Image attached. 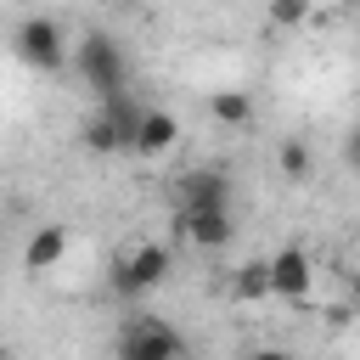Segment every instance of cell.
<instances>
[{
    "label": "cell",
    "instance_id": "obj_1",
    "mask_svg": "<svg viewBox=\"0 0 360 360\" xmlns=\"http://www.w3.org/2000/svg\"><path fill=\"white\" fill-rule=\"evenodd\" d=\"M73 68H79V79L107 101V96H124V84H129V56H124V45L112 39V34H101V28H90L79 45H73Z\"/></svg>",
    "mask_w": 360,
    "mask_h": 360
},
{
    "label": "cell",
    "instance_id": "obj_2",
    "mask_svg": "<svg viewBox=\"0 0 360 360\" xmlns=\"http://www.w3.org/2000/svg\"><path fill=\"white\" fill-rule=\"evenodd\" d=\"M141 112H146V107H141L129 90H124V96H107V101L84 118V129H79V135H84V146H90L96 158L129 152V146H135V124H141Z\"/></svg>",
    "mask_w": 360,
    "mask_h": 360
},
{
    "label": "cell",
    "instance_id": "obj_3",
    "mask_svg": "<svg viewBox=\"0 0 360 360\" xmlns=\"http://www.w3.org/2000/svg\"><path fill=\"white\" fill-rule=\"evenodd\" d=\"M11 56L22 62V68H34V73H56L62 62H68V34H62V22L56 17H22L17 22V34H11Z\"/></svg>",
    "mask_w": 360,
    "mask_h": 360
},
{
    "label": "cell",
    "instance_id": "obj_4",
    "mask_svg": "<svg viewBox=\"0 0 360 360\" xmlns=\"http://www.w3.org/2000/svg\"><path fill=\"white\" fill-rule=\"evenodd\" d=\"M169 270H174V253L163 248V242H141V248H129L118 264H112V292L118 298H141V292H152V287H163L169 281Z\"/></svg>",
    "mask_w": 360,
    "mask_h": 360
},
{
    "label": "cell",
    "instance_id": "obj_5",
    "mask_svg": "<svg viewBox=\"0 0 360 360\" xmlns=\"http://www.w3.org/2000/svg\"><path fill=\"white\" fill-rule=\"evenodd\" d=\"M118 360H186V338L158 315H129L118 326Z\"/></svg>",
    "mask_w": 360,
    "mask_h": 360
},
{
    "label": "cell",
    "instance_id": "obj_6",
    "mask_svg": "<svg viewBox=\"0 0 360 360\" xmlns=\"http://www.w3.org/2000/svg\"><path fill=\"white\" fill-rule=\"evenodd\" d=\"M309 287H315V259L304 253V248H281V253H270V298H309Z\"/></svg>",
    "mask_w": 360,
    "mask_h": 360
},
{
    "label": "cell",
    "instance_id": "obj_7",
    "mask_svg": "<svg viewBox=\"0 0 360 360\" xmlns=\"http://www.w3.org/2000/svg\"><path fill=\"white\" fill-rule=\"evenodd\" d=\"M174 231H180L186 242H197V248H225V242L236 236L231 208H180V214H174Z\"/></svg>",
    "mask_w": 360,
    "mask_h": 360
},
{
    "label": "cell",
    "instance_id": "obj_8",
    "mask_svg": "<svg viewBox=\"0 0 360 360\" xmlns=\"http://www.w3.org/2000/svg\"><path fill=\"white\" fill-rule=\"evenodd\" d=\"M174 141H180V118L174 112H163V107H146L141 112V124H135V158H163V152H174Z\"/></svg>",
    "mask_w": 360,
    "mask_h": 360
},
{
    "label": "cell",
    "instance_id": "obj_9",
    "mask_svg": "<svg viewBox=\"0 0 360 360\" xmlns=\"http://www.w3.org/2000/svg\"><path fill=\"white\" fill-rule=\"evenodd\" d=\"M180 208H231V174L225 169L180 174Z\"/></svg>",
    "mask_w": 360,
    "mask_h": 360
},
{
    "label": "cell",
    "instance_id": "obj_10",
    "mask_svg": "<svg viewBox=\"0 0 360 360\" xmlns=\"http://www.w3.org/2000/svg\"><path fill=\"white\" fill-rule=\"evenodd\" d=\"M62 259H68V231H62V225H39V231L22 242V270H34V276L56 270Z\"/></svg>",
    "mask_w": 360,
    "mask_h": 360
},
{
    "label": "cell",
    "instance_id": "obj_11",
    "mask_svg": "<svg viewBox=\"0 0 360 360\" xmlns=\"http://www.w3.org/2000/svg\"><path fill=\"white\" fill-rule=\"evenodd\" d=\"M208 112H214L219 124H231V129H236V124H248V118H253V96H248V90H214Z\"/></svg>",
    "mask_w": 360,
    "mask_h": 360
},
{
    "label": "cell",
    "instance_id": "obj_12",
    "mask_svg": "<svg viewBox=\"0 0 360 360\" xmlns=\"http://www.w3.org/2000/svg\"><path fill=\"white\" fill-rule=\"evenodd\" d=\"M231 287H236V298H248V304H253V298H270V259H248Z\"/></svg>",
    "mask_w": 360,
    "mask_h": 360
},
{
    "label": "cell",
    "instance_id": "obj_13",
    "mask_svg": "<svg viewBox=\"0 0 360 360\" xmlns=\"http://www.w3.org/2000/svg\"><path fill=\"white\" fill-rule=\"evenodd\" d=\"M281 174L287 180H304L309 174V146L304 141H281Z\"/></svg>",
    "mask_w": 360,
    "mask_h": 360
},
{
    "label": "cell",
    "instance_id": "obj_14",
    "mask_svg": "<svg viewBox=\"0 0 360 360\" xmlns=\"http://www.w3.org/2000/svg\"><path fill=\"white\" fill-rule=\"evenodd\" d=\"M309 11H315L309 0H270V22H276V28H298Z\"/></svg>",
    "mask_w": 360,
    "mask_h": 360
},
{
    "label": "cell",
    "instance_id": "obj_15",
    "mask_svg": "<svg viewBox=\"0 0 360 360\" xmlns=\"http://www.w3.org/2000/svg\"><path fill=\"white\" fill-rule=\"evenodd\" d=\"M343 158H349V163H354V169H360V129H354V135H349V146H343Z\"/></svg>",
    "mask_w": 360,
    "mask_h": 360
},
{
    "label": "cell",
    "instance_id": "obj_16",
    "mask_svg": "<svg viewBox=\"0 0 360 360\" xmlns=\"http://www.w3.org/2000/svg\"><path fill=\"white\" fill-rule=\"evenodd\" d=\"M248 360H292V354H287V349H253Z\"/></svg>",
    "mask_w": 360,
    "mask_h": 360
},
{
    "label": "cell",
    "instance_id": "obj_17",
    "mask_svg": "<svg viewBox=\"0 0 360 360\" xmlns=\"http://www.w3.org/2000/svg\"><path fill=\"white\" fill-rule=\"evenodd\" d=\"M349 298H354V304H360V270H354V276H349Z\"/></svg>",
    "mask_w": 360,
    "mask_h": 360
},
{
    "label": "cell",
    "instance_id": "obj_18",
    "mask_svg": "<svg viewBox=\"0 0 360 360\" xmlns=\"http://www.w3.org/2000/svg\"><path fill=\"white\" fill-rule=\"evenodd\" d=\"M309 6H343V0H309Z\"/></svg>",
    "mask_w": 360,
    "mask_h": 360
},
{
    "label": "cell",
    "instance_id": "obj_19",
    "mask_svg": "<svg viewBox=\"0 0 360 360\" xmlns=\"http://www.w3.org/2000/svg\"><path fill=\"white\" fill-rule=\"evenodd\" d=\"M118 6H135V0H118Z\"/></svg>",
    "mask_w": 360,
    "mask_h": 360
},
{
    "label": "cell",
    "instance_id": "obj_20",
    "mask_svg": "<svg viewBox=\"0 0 360 360\" xmlns=\"http://www.w3.org/2000/svg\"><path fill=\"white\" fill-rule=\"evenodd\" d=\"M0 360H11V354H6V349H0Z\"/></svg>",
    "mask_w": 360,
    "mask_h": 360
},
{
    "label": "cell",
    "instance_id": "obj_21",
    "mask_svg": "<svg viewBox=\"0 0 360 360\" xmlns=\"http://www.w3.org/2000/svg\"><path fill=\"white\" fill-rule=\"evenodd\" d=\"M343 6H349V0H343Z\"/></svg>",
    "mask_w": 360,
    "mask_h": 360
}]
</instances>
